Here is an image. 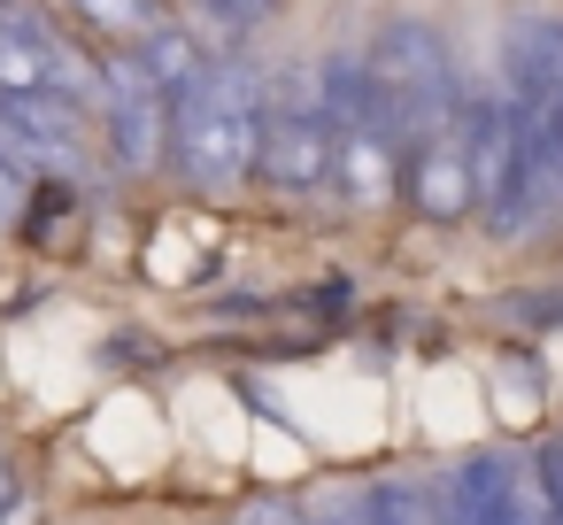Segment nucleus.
Wrapping results in <instances>:
<instances>
[{"label":"nucleus","instance_id":"obj_2","mask_svg":"<svg viewBox=\"0 0 563 525\" xmlns=\"http://www.w3.org/2000/svg\"><path fill=\"white\" fill-rule=\"evenodd\" d=\"M371 86H378V117H386V132H394L401 155L424 147L432 132L463 124V109H471L448 40L432 24H417V17H386L378 24V40H371Z\"/></svg>","mask_w":563,"mask_h":525},{"label":"nucleus","instance_id":"obj_3","mask_svg":"<svg viewBox=\"0 0 563 525\" xmlns=\"http://www.w3.org/2000/svg\"><path fill=\"white\" fill-rule=\"evenodd\" d=\"M332 163H340V147H332V117H324L317 86H309V94L278 86V94L263 101V155H255V178L278 186V194H317V186H332Z\"/></svg>","mask_w":563,"mask_h":525},{"label":"nucleus","instance_id":"obj_14","mask_svg":"<svg viewBox=\"0 0 563 525\" xmlns=\"http://www.w3.org/2000/svg\"><path fill=\"white\" fill-rule=\"evenodd\" d=\"M232 525H309V517H301L286 494H247V502L232 510Z\"/></svg>","mask_w":563,"mask_h":525},{"label":"nucleus","instance_id":"obj_8","mask_svg":"<svg viewBox=\"0 0 563 525\" xmlns=\"http://www.w3.org/2000/svg\"><path fill=\"white\" fill-rule=\"evenodd\" d=\"M501 94L532 117L563 109V24L555 17H517L501 32Z\"/></svg>","mask_w":563,"mask_h":525},{"label":"nucleus","instance_id":"obj_11","mask_svg":"<svg viewBox=\"0 0 563 525\" xmlns=\"http://www.w3.org/2000/svg\"><path fill=\"white\" fill-rule=\"evenodd\" d=\"M140 55H147V70H155V78L170 86V101H178V94H186V86H194V78L209 70V63L194 55V40H186V32H170V24H155V32L140 40Z\"/></svg>","mask_w":563,"mask_h":525},{"label":"nucleus","instance_id":"obj_4","mask_svg":"<svg viewBox=\"0 0 563 525\" xmlns=\"http://www.w3.org/2000/svg\"><path fill=\"white\" fill-rule=\"evenodd\" d=\"M101 101H109V155H117L124 171H155L178 101H170V86L147 70V55L117 47L109 70H101Z\"/></svg>","mask_w":563,"mask_h":525},{"label":"nucleus","instance_id":"obj_15","mask_svg":"<svg viewBox=\"0 0 563 525\" xmlns=\"http://www.w3.org/2000/svg\"><path fill=\"white\" fill-rule=\"evenodd\" d=\"M532 463H540V479H548V502H555V525H563V433H555V440H548Z\"/></svg>","mask_w":563,"mask_h":525},{"label":"nucleus","instance_id":"obj_16","mask_svg":"<svg viewBox=\"0 0 563 525\" xmlns=\"http://www.w3.org/2000/svg\"><path fill=\"white\" fill-rule=\"evenodd\" d=\"M16 201H24V163H16V155H0V225L16 217Z\"/></svg>","mask_w":563,"mask_h":525},{"label":"nucleus","instance_id":"obj_13","mask_svg":"<svg viewBox=\"0 0 563 525\" xmlns=\"http://www.w3.org/2000/svg\"><path fill=\"white\" fill-rule=\"evenodd\" d=\"M201 17H209L224 40H247V32H263V24L278 17V0H201Z\"/></svg>","mask_w":563,"mask_h":525},{"label":"nucleus","instance_id":"obj_1","mask_svg":"<svg viewBox=\"0 0 563 525\" xmlns=\"http://www.w3.org/2000/svg\"><path fill=\"white\" fill-rule=\"evenodd\" d=\"M170 147H178V171L194 186H240L255 178V155H263V86L247 63H209L178 109H170Z\"/></svg>","mask_w":563,"mask_h":525},{"label":"nucleus","instance_id":"obj_5","mask_svg":"<svg viewBox=\"0 0 563 525\" xmlns=\"http://www.w3.org/2000/svg\"><path fill=\"white\" fill-rule=\"evenodd\" d=\"M0 155H16L24 171L78 178L86 171V109L63 94H0Z\"/></svg>","mask_w":563,"mask_h":525},{"label":"nucleus","instance_id":"obj_10","mask_svg":"<svg viewBox=\"0 0 563 525\" xmlns=\"http://www.w3.org/2000/svg\"><path fill=\"white\" fill-rule=\"evenodd\" d=\"M501 525H555L548 479H540V463H525V456L501 463Z\"/></svg>","mask_w":563,"mask_h":525},{"label":"nucleus","instance_id":"obj_12","mask_svg":"<svg viewBox=\"0 0 563 525\" xmlns=\"http://www.w3.org/2000/svg\"><path fill=\"white\" fill-rule=\"evenodd\" d=\"M78 17H86L93 32H109V40H124V47H132V40H147V32L163 24V17L147 9V0H78Z\"/></svg>","mask_w":563,"mask_h":525},{"label":"nucleus","instance_id":"obj_18","mask_svg":"<svg viewBox=\"0 0 563 525\" xmlns=\"http://www.w3.org/2000/svg\"><path fill=\"white\" fill-rule=\"evenodd\" d=\"M16 494H24V479H16V463L0 456V525H9V510H16Z\"/></svg>","mask_w":563,"mask_h":525},{"label":"nucleus","instance_id":"obj_17","mask_svg":"<svg viewBox=\"0 0 563 525\" xmlns=\"http://www.w3.org/2000/svg\"><path fill=\"white\" fill-rule=\"evenodd\" d=\"M309 525H371V510H355V502H324Z\"/></svg>","mask_w":563,"mask_h":525},{"label":"nucleus","instance_id":"obj_9","mask_svg":"<svg viewBox=\"0 0 563 525\" xmlns=\"http://www.w3.org/2000/svg\"><path fill=\"white\" fill-rule=\"evenodd\" d=\"M501 463H509V448H478L455 463V479L440 486L448 525H501Z\"/></svg>","mask_w":563,"mask_h":525},{"label":"nucleus","instance_id":"obj_7","mask_svg":"<svg viewBox=\"0 0 563 525\" xmlns=\"http://www.w3.org/2000/svg\"><path fill=\"white\" fill-rule=\"evenodd\" d=\"M0 94H63V101H86L93 78L86 63L32 17H0Z\"/></svg>","mask_w":563,"mask_h":525},{"label":"nucleus","instance_id":"obj_6","mask_svg":"<svg viewBox=\"0 0 563 525\" xmlns=\"http://www.w3.org/2000/svg\"><path fill=\"white\" fill-rule=\"evenodd\" d=\"M471 117V109H463ZM409 201H417V217H432V225H463L471 209H478V171H471V124H448V132H432L424 147H409Z\"/></svg>","mask_w":563,"mask_h":525}]
</instances>
